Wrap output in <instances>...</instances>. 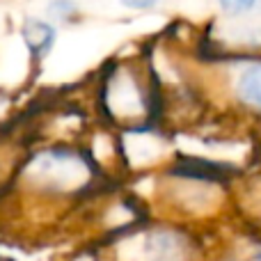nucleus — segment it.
I'll list each match as a JSON object with an SVG mask.
<instances>
[{
  "mask_svg": "<svg viewBox=\"0 0 261 261\" xmlns=\"http://www.w3.org/2000/svg\"><path fill=\"white\" fill-rule=\"evenodd\" d=\"M218 5L227 16H241V14L252 12L259 5V0H218Z\"/></svg>",
  "mask_w": 261,
  "mask_h": 261,
  "instance_id": "5",
  "label": "nucleus"
},
{
  "mask_svg": "<svg viewBox=\"0 0 261 261\" xmlns=\"http://www.w3.org/2000/svg\"><path fill=\"white\" fill-rule=\"evenodd\" d=\"M81 16V7L76 0H48L46 3V18L53 21L55 25L60 23H71Z\"/></svg>",
  "mask_w": 261,
  "mask_h": 261,
  "instance_id": "4",
  "label": "nucleus"
},
{
  "mask_svg": "<svg viewBox=\"0 0 261 261\" xmlns=\"http://www.w3.org/2000/svg\"><path fill=\"white\" fill-rule=\"evenodd\" d=\"M117 3L128 12H151L161 5V0H117Z\"/></svg>",
  "mask_w": 261,
  "mask_h": 261,
  "instance_id": "6",
  "label": "nucleus"
},
{
  "mask_svg": "<svg viewBox=\"0 0 261 261\" xmlns=\"http://www.w3.org/2000/svg\"><path fill=\"white\" fill-rule=\"evenodd\" d=\"M234 92L243 108L261 115V60H252L241 69L234 83Z\"/></svg>",
  "mask_w": 261,
  "mask_h": 261,
  "instance_id": "3",
  "label": "nucleus"
},
{
  "mask_svg": "<svg viewBox=\"0 0 261 261\" xmlns=\"http://www.w3.org/2000/svg\"><path fill=\"white\" fill-rule=\"evenodd\" d=\"M96 106L108 124L124 130L153 126L163 115V94L147 58L113 60L96 83Z\"/></svg>",
  "mask_w": 261,
  "mask_h": 261,
  "instance_id": "1",
  "label": "nucleus"
},
{
  "mask_svg": "<svg viewBox=\"0 0 261 261\" xmlns=\"http://www.w3.org/2000/svg\"><path fill=\"white\" fill-rule=\"evenodd\" d=\"M18 39L23 41L32 62L39 64L53 53L55 44L60 39V25H55L48 18L30 16L23 21L21 30H18Z\"/></svg>",
  "mask_w": 261,
  "mask_h": 261,
  "instance_id": "2",
  "label": "nucleus"
}]
</instances>
